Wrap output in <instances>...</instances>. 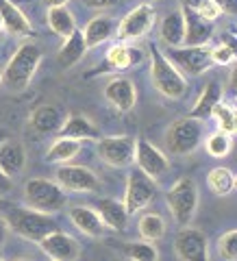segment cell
Returning <instances> with one entry per match:
<instances>
[{"instance_id":"obj_22","label":"cell","mask_w":237,"mask_h":261,"mask_svg":"<svg viewBox=\"0 0 237 261\" xmlns=\"http://www.w3.org/2000/svg\"><path fill=\"white\" fill-rule=\"evenodd\" d=\"M85 50H87V46H85L83 33L76 29L70 37L63 39V46L59 48V53H57V61H59L61 68H72V65H76L83 59Z\"/></svg>"},{"instance_id":"obj_20","label":"cell","mask_w":237,"mask_h":261,"mask_svg":"<svg viewBox=\"0 0 237 261\" xmlns=\"http://www.w3.org/2000/svg\"><path fill=\"white\" fill-rule=\"evenodd\" d=\"M0 24H3L11 35H31V31H33L29 18L11 0H0Z\"/></svg>"},{"instance_id":"obj_21","label":"cell","mask_w":237,"mask_h":261,"mask_svg":"<svg viewBox=\"0 0 237 261\" xmlns=\"http://www.w3.org/2000/svg\"><path fill=\"white\" fill-rule=\"evenodd\" d=\"M144 61V50L137 46L118 44L107 53V65L111 70H128Z\"/></svg>"},{"instance_id":"obj_23","label":"cell","mask_w":237,"mask_h":261,"mask_svg":"<svg viewBox=\"0 0 237 261\" xmlns=\"http://www.w3.org/2000/svg\"><path fill=\"white\" fill-rule=\"evenodd\" d=\"M98 216H100L102 224L113 228V231H124L128 222V214L120 200L113 198H102L98 202Z\"/></svg>"},{"instance_id":"obj_28","label":"cell","mask_w":237,"mask_h":261,"mask_svg":"<svg viewBox=\"0 0 237 261\" xmlns=\"http://www.w3.org/2000/svg\"><path fill=\"white\" fill-rule=\"evenodd\" d=\"M222 100V87H220L216 81H211V83L202 89V94L198 98V102L194 105L192 109V116L190 118H196V120H207L211 116V111H214L216 105Z\"/></svg>"},{"instance_id":"obj_34","label":"cell","mask_w":237,"mask_h":261,"mask_svg":"<svg viewBox=\"0 0 237 261\" xmlns=\"http://www.w3.org/2000/svg\"><path fill=\"white\" fill-rule=\"evenodd\" d=\"M218 252H220V259L222 261H237V231L235 228L220 235Z\"/></svg>"},{"instance_id":"obj_33","label":"cell","mask_w":237,"mask_h":261,"mask_svg":"<svg viewBox=\"0 0 237 261\" xmlns=\"http://www.w3.org/2000/svg\"><path fill=\"white\" fill-rule=\"evenodd\" d=\"M211 116L218 120V126H220V130H222V133L231 135V137L235 135L237 118H235V109L231 107V105H226V102L220 100L216 107H214V111H211Z\"/></svg>"},{"instance_id":"obj_13","label":"cell","mask_w":237,"mask_h":261,"mask_svg":"<svg viewBox=\"0 0 237 261\" xmlns=\"http://www.w3.org/2000/svg\"><path fill=\"white\" fill-rule=\"evenodd\" d=\"M57 183L68 192H98L100 190V181L89 168L83 166H61L57 170Z\"/></svg>"},{"instance_id":"obj_11","label":"cell","mask_w":237,"mask_h":261,"mask_svg":"<svg viewBox=\"0 0 237 261\" xmlns=\"http://www.w3.org/2000/svg\"><path fill=\"white\" fill-rule=\"evenodd\" d=\"M154 183L150 181L146 174H142L140 170H133V172L128 174V181H126V194H124V209L128 216L137 214V211H142L146 205H150V200L154 198Z\"/></svg>"},{"instance_id":"obj_14","label":"cell","mask_w":237,"mask_h":261,"mask_svg":"<svg viewBox=\"0 0 237 261\" xmlns=\"http://www.w3.org/2000/svg\"><path fill=\"white\" fill-rule=\"evenodd\" d=\"M42 252L52 261H76L81 257V244L68 233L55 231L37 244Z\"/></svg>"},{"instance_id":"obj_7","label":"cell","mask_w":237,"mask_h":261,"mask_svg":"<svg viewBox=\"0 0 237 261\" xmlns=\"http://www.w3.org/2000/svg\"><path fill=\"white\" fill-rule=\"evenodd\" d=\"M166 55V59L181 72V74L198 76L205 70H209L211 65V48L205 46H181V48H170Z\"/></svg>"},{"instance_id":"obj_43","label":"cell","mask_w":237,"mask_h":261,"mask_svg":"<svg viewBox=\"0 0 237 261\" xmlns=\"http://www.w3.org/2000/svg\"><path fill=\"white\" fill-rule=\"evenodd\" d=\"M44 5H48V7H65L68 5V0H44Z\"/></svg>"},{"instance_id":"obj_17","label":"cell","mask_w":237,"mask_h":261,"mask_svg":"<svg viewBox=\"0 0 237 261\" xmlns=\"http://www.w3.org/2000/svg\"><path fill=\"white\" fill-rule=\"evenodd\" d=\"M63 120H65V113L57 105H42V107H37L31 113V126L42 135L59 133Z\"/></svg>"},{"instance_id":"obj_24","label":"cell","mask_w":237,"mask_h":261,"mask_svg":"<svg viewBox=\"0 0 237 261\" xmlns=\"http://www.w3.org/2000/svg\"><path fill=\"white\" fill-rule=\"evenodd\" d=\"M59 133H61V137H70V140H76V142H81V140H96L98 142V137H100L98 128L83 116L65 118Z\"/></svg>"},{"instance_id":"obj_19","label":"cell","mask_w":237,"mask_h":261,"mask_svg":"<svg viewBox=\"0 0 237 261\" xmlns=\"http://www.w3.org/2000/svg\"><path fill=\"white\" fill-rule=\"evenodd\" d=\"M70 220L87 238H102L104 224L96 209L85 207V205H74V207H70Z\"/></svg>"},{"instance_id":"obj_47","label":"cell","mask_w":237,"mask_h":261,"mask_svg":"<svg viewBox=\"0 0 237 261\" xmlns=\"http://www.w3.org/2000/svg\"><path fill=\"white\" fill-rule=\"evenodd\" d=\"M0 261H3V257H0Z\"/></svg>"},{"instance_id":"obj_2","label":"cell","mask_w":237,"mask_h":261,"mask_svg":"<svg viewBox=\"0 0 237 261\" xmlns=\"http://www.w3.org/2000/svg\"><path fill=\"white\" fill-rule=\"evenodd\" d=\"M24 205L39 214H57L65 207V190L50 178H29L24 185Z\"/></svg>"},{"instance_id":"obj_45","label":"cell","mask_w":237,"mask_h":261,"mask_svg":"<svg viewBox=\"0 0 237 261\" xmlns=\"http://www.w3.org/2000/svg\"><path fill=\"white\" fill-rule=\"evenodd\" d=\"M0 79H3V72H0Z\"/></svg>"},{"instance_id":"obj_35","label":"cell","mask_w":237,"mask_h":261,"mask_svg":"<svg viewBox=\"0 0 237 261\" xmlns=\"http://www.w3.org/2000/svg\"><path fill=\"white\" fill-rule=\"evenodd\" d=\"M205 146H207V152L211 154V157H226V154L231 152V135L218 130V133L209 135Z\"/></svg>"},{"instance_id":"obj_36","label":"cell","mask_w":237,"mask_h":261,"mask_svg":"<svg viewBox=\"0 0 237 261\" xmlns=\"http://www.w3.org/2000/svg\"><path fill=\"white\" fill-rule=\"evenodd\" d=\"M235 61V48L231 44H220L211 48V63L216 65H231Z\"/></svg>"},{"instance_id":"obj_4","label":"cell","mask_w":237,"mask_h":261,"mask_svg":"<svg viewBox=\"0 0 237 261\" xmlns=\"http://www.w3.org/2000/svg\"><path fill=\"white\" fill-rule=\"evenodd\" d=\"M150 79L154 89L166 98H172V100L185 96L187 92L185 76L166 59L163 50L157 46H150Z\"/></svg>"},{"instance_id":"obj_30","label":"cell","mask_w":237,"mask_h":261,"mask_svg":"<svg viewBox=\"0 0 237 261\" xmlns=\"http://www.w3.org/2000/svg\"><path fill=\"white\" fill-rule=\"evenodd\" d=\"M207 183L216 196H228L235 190V174L228 168H214L207 174Z\"/></svg>"},{"instance_id":"obj_46","label":"cell","mask_w":237,"mask_h":261,"mask_svg":"<svg viewBox=\"0 0 237 261\" xmlns=\"http://www.w3.org/2000/svg\"><path fill=\"white\" fill-rule=\"evenodd\" d=\"M146 3H150V0H146Z\"/></svg>"},{"instance_id":"obj_41","label":"cell","mask_w":237,"mask_h":261,"mask_svg":"<svg viewBox=\"0 0 237 261\" xmlns=\"http://www.w3.org/2000/svg\"><path fill=\"white\" fill-rule=\"evenodd\" d=\"M9 190H11V178H7L3 172H0V198H3Z\"/></svg>"},{"instance_id":"obj_32","label":"cell","mask_w":237,"mask_h":261,"mask_svg":"<svg viewBox=\"0 0 237 261\" xmlns=\"http://www.w3.org/2000/svg\"><path fill=\"white\" fill-rule=\"evenodd\" d=\"M122 252H124V257H128L130 261H159V250L146 240L124 244Z\"/></svg>"},{"instance_id":"obj_10","label":"cell","mask_w":237,"mask_h":261,"mask_svg":"<svg viewBox=\"0 0 237 261\" xmlns=\"http://www.w3.org/2000/svg\"><path fill=\"white\" fill-rule=\"evenodd\" d=\"M154 22H157V11L150 5H137L133 11L124 15V20L118 27V37L122 42H135V39L144 37L148 33Z\"/></svg>"},{"instance_id":"obj_26","label":"cell","mask_w":237,"mask_h":261,"mask_svg":"<svg viewBox=\"0 0 237 261\" xmlns=\"http://www.w3.org/2000/svg\"><path fill=\"white\" fill-rule=\"evenodd\" d=\"M113 29H116V24H113V20L109 15H98V18L89 20L85 31H81L83 33V39H85V46L96 48L102 42H107V39L113 35Z\"/></svg>"},{"instance_id":"obj_8","label":"cell","mask_w":237,"mask_h":261,"mask_svg":"<svg viewBox=\"0 0 237 261\" xmlns=\"http://www.w3.org/2000/svg\"><path fill=\"white\" fill-rule=\"evenodd\" d=\"M98 154L111 168H126L135 159V140L130 135L98 137Z\"/></svg>"},{"instance_id":"obj_38","label":"cell","mask_w":237,"mask_h":261,"mask_svg":"<svg viewBox=\"0 0 237 261\" xmlns=\"http://www.w3.org/2000/svg\"><path fill=\"white\" fill-rule=\"evenodd\" d=\"M85 7H89V9H96V11H100V9H111V7H116L120 0H81Z\"/></svg>"},{"instance_id":"obj_3","label":"cell","mask_w":237,"mask_h":261,"mask_svg":"<svg viewBox=\"0 0 237 261\" xmlns=\"http://www.w3.org/2000/svg\"><path fill=\"white\" fill-rule=\"evenodd\" d=\"M5 220H7V226H9L11 231H15L20 238L29 240V242H35V244L42 242L46 235L59 231V228H57V222L50 216L39 214V211H33L29 207L11 209Z\"/></svg>"},{"instance_id":"obj_27","label":"cell","mask_w":237,"mask_h":261,"mask_svg":"<svg viewBox=\"0 0 237 261\" xmlns=\"http://www.w3.org/2000/svg\"><path fill=\"white\" fill-rule=\"evenodd\" d=\"M46 22L55 35H59L63 39L70 37L72 33L78 29L74 15H72L70 9H65V7H50V9H48V15H46Z\"/></svg>"},{"instance_id":"obj_44","label":"cell","mask_w":237,"mask_h":261,"mask_svg":"<svg viewBox=\"0 0 237 261\" xmlns=\"http://www.w3.org/2000/svg\"><path fill=\"white\" fill-rule=\"evenodd\" d=\"M13 261H33V259H27V257H20V259H13Z\"/></svg>"},{"instance_id":"obj_5","label":"cell","mask_w":237,"mask_h":261,"mask_svg":"<svg viewBox=\"0 0 237 261\" xmlns=\"http://www.w3.org/2000/svg\"><path fill=\"white\" fill-rule=\"evenodd\" d=\"M166 202H168V209L172 214L174 222L181 226H190L192 218L196 216V209H198V187L187 176L178 178L168 190Z\"/></svg>"},{"instance_id":"obj_40","label":"cell","mask_w":237,"mask_h":261,"mask_svg":"<svg viewBox=\"0 0 237 261\" xmlns=\"http://www.w3.org/2000/svg\"><path fill=\"white\" fill-rule=\"evenodd\" d=\"M181 3H183L185 9H190V11H198L202 5L209 3V0H181Z\"/></svg>"},{"instance_id":"obj_42","label":"cell","mask_w":237,"mask_h":261,"mask_svg":"<svg viewBox=\"0 0 237 261\" xmlns=\"http://www.w3.org/2000/svg\"><path fill=\"white\" fill-rule=\"evenodd\" d=\"M7 233H9V226H7V220L0 216V248H3V244L7 240Z\"/></svg>"},{"instance_id":"obj_48","label":"cell","mask_w":237,"mask_h":261,"mask_svg":"<svg viewBox=\"0 0 237 261\" xmlns=\"http://www.w3.org/2000/svg\"><path fill=\"white\" fill-rule=\"evenodd\" d=\"M0 27H3V24H0Z\"/></svg>"},{"instance_id":"obj_37","label":"cell","mask_w":237,"mask_h":261,"mask_svg":"<svg viewBox=\"0 0 237 261\" xmlns=\"http://www.w3.org/2000/svg\"><path fill=\"white\" fill-rule=\"evenodd\" d=\"M196 13H198L202 20L211 22V24H214V20H218L220 15H222V13H220V11L216 9V7H214V3H211V0H209V3H205V5H202V7H200V9L196 11Z\"/></svg>"},{"instance_id":"obj_1","label":"cell","mask_w":237,"mask_h":261,"mask_svg":"<svg viewBox=\"0 0 237 261\" xmlns=\"http://www.w3.org/2000/svg\"><path fill=\"white\" fill-rule=\"evenodd\" d=\"M39 63H42V50H39V46L31 44V42L22 44L9 59L7 68L3 70L0 83L7 89H11V92H24V89L31 85Z\"/></svg>"},{"instance_id":"obj_9","label":"cell","mask_w":237,"mask_h":261,"mask_svg":"<svg viewBox=\"0 0 237 261\" xmlns=\"http://www.w3.org/2000/svg\"><path fill=\"white\" fill-rule=\"evenodd\" d=\"M174 252L181 261H209L207 235L192 226H181L174 238Z\"/></svg>"},{"instance_id":"obj_31","label":"cell","mask_w":237,"mask_h":261,"mask_svg":"<svg viewBox=\"0 0 237 261\" xmlns=\"http://www.w3.org/2000/svg\"><path fill=\"white\" fill-rule=\"evenodd\" d=\"M137 228L146 242H157L166 235V220L159 214H144L137 222Z\"/></svg>"},{"instance_id":"obj_15","label":"cell","mask_w":237,"mask_h":261,"mask_svg":"<svg viewBox=\"0 0 237 261\" xmlns=\"http://www.w3.org/2000/svg\"><path fill=\"white\" fill-rule=\"evenodd\" d=\"M27 168V150L24 144L15 137H7L0 142V172L7 178H15Z\"/></svg>"},{"instance_id":"obj_29","label":"cell","mask_w":237,"mask_h":261,"mask_svg":"<svg viewBox=\"0 0 237 261\" xmlns=\"http://www.w3.org/2000/svg\"><path fill=\"white\" fill-rule=\"evenodd\" d=\"M81 150V142L76 140H70V137H59L50 150L46 152V161H52V163H68L70 159H74Z\"/></svg>"},{"instance_id":"obj_25","label":"cell","mask_w":237,"mask_h":261,"mask_svg":"<svg viewBox=\"0 0 237 261\" xmlns=\"http://www.w3.org/2000/svg\"><path fill=\"white\" fill-rule=\"evenodd\" d=\"M161 39L166 42L170 48H181L183 39H185V20H183V11H172L161 20Z\"/></svg>"},{"instance_id":"obj_6","label":"cell","mask_w":237,"mask_h":261,"mask_svg":"<svg viewBox=\"0 0 237 261\" xmlns=\"http://www.w3.org/2000/svg\"><path fill=\"white\" fill-rule=\"evenodd\" d=\"M200 140H202V120H196V118L176 120L166 133L168 150L176 154V157L194 152L198 148Z\"/></svg>"},{"instance_id":"obj_18","label":"cell","mask_w":237,"mask_h":261,"mask_svg":"<svg viewBox=\"0 0 237 261\" xmlns=\"http://www.w3.org/2000/svg\"><path fill=\"white\" fill-rule=\"evenodd\" d=\"M183 20H185V39L183 44L187 46H205L211 35H214V27L211 22L202 20L196 11L183 9Z\"/></svg>"},{"instance_id":"obj_39","label":"cell","mask_w":237,"mask_h":261,"mask_svg":"<svg viewBox=\"0 0 237 261\" xmlns=\"http://www.w3.org/2000/svg\"><path fill=\"white\" fill-rule=\"evenodd\" d=\"M211 3H214V7L220 13H228V15H233L237 7V0H211Z\"/></svg>"},{"instance_id":"obj_12","label":"cell","mask_w":237,"mask_h":261,"mask_svg":"<svg viewBox=\"0 0 237 261\" xmlns=\"http://www.w3.org/2000/svg\"><path fill=\"white\" fill-rule=\"evenodd\" d=\"M137 166H140V172L146 174L150 178V181H157V178H161L163 174L168 172V157L163 154L157 146H152L148 140H144V137H140V140H135V159Z\"/></svg>"},{"instance_id":"obj_16","label":"cell","mask_w":237,"mask_h":261,"mask_svg":"<svg viewBox=\"0 0 237 261\" xmlns=\"http://www.w3.org/2000/svg\"><path fill=\"white\" fill-rule=\"evenodd\" d=\"M104 98H107L120 113H128L135 107L137 92H135V85L130 83L128 79H113L107 83V87H104Z\"/></svg>"}]
</instances>
